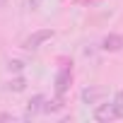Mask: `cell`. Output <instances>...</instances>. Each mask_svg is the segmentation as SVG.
<instances>
[{
	"instance_id": "obj_1",
	"label": "cell",
	"mask_w": 123,
	"mask_h": 123,
	"mask_svg": "<svg viewBox=\"0 0 123 123\" xmlns=\"http://www.w3.org/2000/svg\"><path fill=\"white\" fill-rule=\"evenodd\" d=\"M53 36H55V31H53V29H36V31H31V34L24 39V43H22V46H24L27 51H36V48H41L46 41H51Z\"/></svg>"
},
{
	"instance_id": "obj_3",
	"label": "cell",
	"mask_w": 123,
	"mask_h": 123,
	"mask_svg": "<svg viewBox=\"0 0 123 123\" xmlns=\"http://www.w3.org/2000/svg\"><path fill=\"white\" fill-rule=\"evenodd\" d=\"M104 97H106V89H104V87H85V89L80 92V99H82V104H87V106H89V104L97 106Z\"/></svg>"
},
{
	"instance_id": "obj_9",
	"label": "cell",
	"mask_w": 123,
	"mask_h": 123,
	"mask_svg": "<svg viewBox=\"0 0 123 123\" xmlns=\"http://www.w3.org/2000/svg\"><path fill=\"white\" fill-rule=\"evenodd\" d=\"M22 68H24L22 60H10V63H7V70L10 73H22Z\"/></svg>"
},
{
	"instance_id": "obj_4",
	"label": "cell",
	"mask_w": 123,
	"mask_h": 123,
	"mask_svg": "<svg viewBox=\"0 0 123 123\" xmlns=\"http://www.w3.org/2000/svg\"><path fill=\"white\" fill-rule=\"evenodd\" d=\"M101 51H106V53H118V51H123V36H121V34H106V36L101 39Z\"/></svg>"
},
{
	"instance_id": "obj_7",
	"label": "cell",
	"mask_w": 123,
	"mask_h": 123,
	"mask_svg": "<svg viewBox=\"0 0 123 123\" xmlns=\"http://www.w3.org/2000/svg\"><path fill=\"white\" fill-rule=\"evenodd\" d=\"M5 89H7V92H15V94H17V92H24V89H27V80H24L22 75H17V77H12V80L5 85Z\"/></svg>"
},
{
	"instance_id": "obj_10",
	"label": "cell",
	"mask_w": 123,
	"mask_h": 123,
	"mask_svg": "<svg viewBox=\"0 0 123 123\" xmlns=\"http://www.w3.org/2000/svg\"><path fill=\"white\" fill-rule=\"evenodd\" d=\"M43 0H29V10H39Z\"/></svg>"
},
{
	"instance_id": "obj_8",
	"label": "cell",
	"mask_w": 123,
	"mask_h": 123,
	"mask_svg": "<svg viewBox=\"0 0 123 123\" xmlns=\"http://www.w3.org/2000/svg\"><path fill=\"white\" fill-rule=\"evenodd\" d=\"M111 106H113V113H116V118H123V89H118V92L113 94V99H111Z\"/></svg>"
},
{
	"instance_id": "obj_11",
	"label": "cell",
	"mask_w": 123,
	"mask_h": 123,
	"mask_svg": "<svg viewBox=\"0 0 123 123\" xmlns=\"http://www.w3.org/2000/svg\"><path fill=\"white\" fill-rule=\"evenodd\" d=\"M7 5V0H0V7H5Z\"/></svg>"
},
{
	"instance_id": "obj_6",
	"label": "cell",
	"mask_w": 123,
	"mask_h": 123,
	"mask_svg": "<svg viewBox=\"0 0 123 123\" xmlns=\"http://www.w3.org/2000/svg\"><path fill=\"white\" fill-rule=\"evenodd\" d=\"M116 118V113H113V106H111V101L109 104H97L94 106V121H113Z\"/></svg>"
},
{
	"instance_id": "obj_2",
	"label": "cell",
	"mask_w": 123,
	"mask_h": 123,
	"mask_svg": "<svg viewBox=\"0 0 123 123\" xmlns=\"http://www.w3.org/2000/svg\"><path fill=\"white\" fill-rule=\"evenodd\" d=\"M73 85V68H60L55 75V97H65Z\"/></svg>"
},
{
	"instance_id": "obj_5",
	"label": "cell",
	"mask_w": 123,
	"mask_h": 123,
	"mask_svg": "<svg viewBox=\"0 0 123 123\" xmlns=\"http://www.w3.org/2000/svg\"><path fill=\"white\" fill-rule=\"evenodd\" d=\"M46 94H34L27 104V116H36V113H43V106H46Z\"/></svg>"
}]
</instances>
